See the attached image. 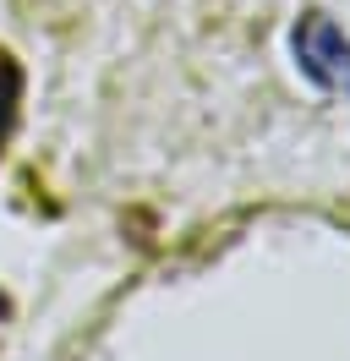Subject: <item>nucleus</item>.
<instances>
[{
	"label": "nucleus",
	"instance_id": "1",
	"mask_svg": "<svg viewBox=\"0 0 350 361\" xmlns=\"http://www.w3.org/2000/svg\"><path fill=\"white\" fill-rule=\"evenodd\" d=\"M290 49H296V66L312 88L350 99V39L339 33V23L328 11H318V6L301 11V23L290 33Z\"/></svg>",
	"mask_w": 350,
	"mask_h": 361
},
{
	"label": "nucleus",
	"instance_id": "2",
	"mask_svg": "<svg viewBox=\"0 0 350 361\" xmlns=\"http://www.w3.org/2000/svg\"><path fill=\"white\" fill-rule=\"evenodd\" d=\"M17 110H22V66H17V55L0 44V154H6V142L17 132Z\"/></svg>",
	"mask_w": 350,
	"mask_h": 361
},
{
	"label": "nucleus",
	"instance_id": "3",
	"mask_svg": "<svg viewBox=\"0 0 350 361\" xmlns=\"http://www.w3.org/2000/svg\"><path fill=\"white\" fill-rule=\"evenodd\" d=\"M6 312H11V301H6V295H0V317H6Z\"/></svg>",
	"mask_w": 350,
	"mask_h": 361
}]
</instances>
